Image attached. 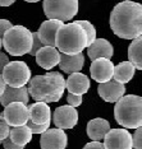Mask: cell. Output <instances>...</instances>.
<instances>
[{
    "instance_id": "6da1fadb",
    "label": "cell",
    "mask_w": 142,
    "mask_h": 149,
    "mask_svg": "<svg viewBox=\"0 0 142 149\" xmlns=\"http://www.w3.org/2000/svg\"><path fill=\"white\" fill-rule=\"evenodd\" d=\"M110 28L119 38L133 40L142 35V5L124 0L113 8L110 13Z\"/></svg>"
},
{
    "instance_id": "7a4b0ae2",
    "label": "cell",
    "mask_w": 142,
    "mask_h": 149,
    "mask_svg": "<svg viewBox=\"0 0 142 149\" xmlns=\"http://www.w3.org/2000/svg\"><path fill=\"white\" fill-rule=\"evenodd\" d=\"M28 94L35 101L45 103L58 102L65 91V79L58 72L35 75L28 80Z\"/></svg>"
},
{
    "instance_id": "3957f363",
    "label": "cell",
    "mask_w": 142,
    "mask_h": 149,
    "mask_svg": "<svg viewBox=\"0 0 142 149\" xmlns=\"http://www.w3.org/2000/svg\"><path fill=\"white\" fill-rule=\"evenodd\" d=\"M114 117L124 129L142 126V98L136 94L122 96L114 106Z\"/></svg>"
},
{
    "instance_id": "277c9868",
    "label": "cell",
    "mask_w": 142,
    "mask_h": 149,
    "mask_svg": "<svg viewBox=\"0 0 142 149\" xmlns=\"http://www.w3.org/2000/svg\"><path fill=\"white\" fill-rule=\"evenodd\" d=\"M55 47L59 52L74 55L87 47V38L83 28L77 22L60 26L55 37Z\"/></svg>"
},
{
    "instance_id": "5b68a950",
    "label": "cell",
    "mask_w": 142,
    "mask_h": 149,
    "mask_svg": "<svg viewBox=\"0 0 142 149\" xmlns=\"http://www.w3.org/2000/svg\"><path fill=\"white\" fill-rule=\"evenodd\" d=\"M1 43L9 55L23 56L31 50L32 32L25 26H12L3 35Z\"/></svg>"
},
{
    "instance_id": "8992f818",
    "label": "cell",
    "mask_w": 142,
    "mask_h": 149,
    "mask_svg": "<svg viewBox=\"0 0 142 149\" xmlns=\"http://www.w3.org/2000/svg\"><path fill=\"white\" fill-rule=\"evenodd\" d=\"M42 9L47 19L68 22L78 13V0H44Z\"/></svg>"
},
{
    "instance_id": "52a82bcc",
    "label": "cell",
    "mask_w": 142,
    "mask_h": 149,
    "mask_svg": "<svg viewBox=\"0 0 142 149\" xmlns=\"http://www.w3.org/2000/svg\"><path fill=\"white\" fill-rule=\"evenodd\" d=\"M1 77L6 86L23 87L31 79V69L25 61H9L3 69Z\"/></svg>"
},
{
    "instance_id": "ba28073f",
    "label": "cell",
    "mask_w": 142,
    "mask_h": 149,
    "mask_svg": "<svg viewBox=\"0 0 142 149\" xmlns=\"http://www.w3.org/2000/svg\"><path fill=\"white\" fill-rule=\"evenodd\" d=\"M9 126H21L26 125L30 120L28 107L23 102H11L4 107V111L0 115Z\"/></svg>"
},
{
    "instance_id": "9c48e42d",
    "label": "cell",
    "mask_w": 142,
    "mask_h": 149,
    "mask_svg": "<svg viewBox=\"0 0 142 149\" xmlns=\"http://www.w3.org/2000/svg\"><path fill=\"white\" fill-rule=\"evenodd\" d=\"M105 149H132V135L128 129H110L104 136Z\"/></svg>"
},
{
    "instance_id": "30bf717a",
    "label": "cell",
    "mask_w": 142,
    "mask_h": 149,
    "mask_svg": "<svg viewBox=\"0 0 142 149\" xmlns=\"http://www.w3.org/2000/svg\"><path fill=\"white\" fill-rule=\"evenodd\" d=\"M53 123L56 127L63 129V130L73 129L78 124V112L76 107L64 104L55 108V111L53 112Z\"/></svg>"
},
{
    "instance_id": "8fae6325",
    "label": "cell",
    "mask_w": 142,
    "mask_h": 149,
    "mask_svg": "<svg viewBox=\"0 0 142 149\" xmlns=\"http://www.w3.org/2000/svg\"><path fill=\"white\" fill-rule=\"evenodd\" d=\"M68 145V135L63 129H47L40 138L41 149H65Z\"/></svg>"
},
{
    "instance_id": "7c38bea8",
    "label": "cell",
    "mask_w": 142,
    "mask_h": 149,
    "mask_svg": "<svg viewBox=\"0 0 142 149\" xmlns=\"http://www.w3.org/2000/svg\"><path fill=\"white\" fill-rule=\"evenodd\" d=\"M114 64L110 59L106 57H97L92 60L90 66L91 78L97 83H105L108 80L113 79Z\"/></svg>"
},
{
    "instance_id": "4fadbf2b",
    "label": "cell",
    "mask_w": 142,
    "mask_h": 149,
    "mask_svg": "<svg viewBox=\"0 0 142 149\" xmlns=\"http://www.w3.org/2000/svg\"><path fill=\"white\" fill-rule=\"evenodd\" d=\"M97 92L105 102L115 103L122 96H124L126 86L114 79H110L105 83H100L99 87H97Z\"/></svg>"
},
{
    "instance_id": "5bb4252c",
    "label": "cell",
    "mask_w": 142,
    "mask_h": 149,
    "mask_svg": "<svg viewBox=\"0 0 142 149\" xmlns=\"http://www.w3.org/2000/svg\"><path fill=\"white\" fill-rule=\"evenodd\" d=\"M35 57L37 65H40L45 70H50L54 66L58 65L60 52L55 46H42L35 54Z\"/></svg>"
},
{
    "instance_id": "9a60e30c",
    "label": "cell",
    "mask_w": 142,
    "mask_h": 149,
    "mask_svg": "<svg viewBox=\"0 0 142 149\" xmlns=\"http://www.w3.org/2000/svg\"><path fill=\"white\" fill-rule=\"evenodd\" d=\"M63 23L64 22L59 21V19H47L41 23L39 31H37V36L44 46H55L56 32Z\"/></svg>"
},
{
    "instance_id": "2e32d148",
    "label": "cell",
    "mask_w": 142,
    "mask_h": 149,
    "mask_svg": "<svg viewBox=\"0 0 142 149\" xmlns=\"http://www.w3.org/2000/svg\"><path fill=\"white\" fill-rule=\"evenodd\" d=\"M90 86L91 83L89 77L82 74L81 72L70 73L68 79L65 80V88L68 89V92L74 94H81V96L89 92Z\"/></svg>"
},
{
    "instance_id": "e0dca14e",
    "label": "cell",
    "mask_w": 142,
    "mask_h": 149,
    "mask_svg": "<svg viewBox=\"0 0 142 149\" xmlns=\"http://www.w3.org/2000/svg\"><path fill=\"white\" fill-rule=\"evenodd\" d=\"M58 65L60 70L67 74L81 72L84 65V55L82 52L74 54V55H68V54L60 52V59Z\"/></svg>"
},
{
    "instance_id": "ac0fdd59",
    "label": "cell",
    "mask_w": 142,
    "mask_h": 149,
    "mask_svg": "<svg viewBox=\"0 0 142 149\" xmlns=\"http://www.w3.org/2000/svg\"><path fill=\"white\" fill-rule=\"evenodd\" d=\"M87 55L91 60H95L97 57L111 59L114 55L113 45L105 38H95V41L90 46H87Z\"/></svg>"
},
{
    "instance_id": "d6986e66",
    "label": "cell",
    "mask_w": 142,
    "mask_h": 149,
    "mask_svg": "<svg viewBox=\"0 0 142 149\" xmlns=\"http://www.w3.org/2000/svg\"><path fill=\"white\" fill-rule=\"evenodd\" d=\"M30 101V94L27 91L26 86L23 87H11V86H5V89L3 94L0 96V103L3 106H6L11 102H23V103H28Z\"/></svg>"
},
{
    "instance_id": "ffe728a7",
    "label": "cell",
    "mask_w": 142,
    "mask_h": 149,
    "mask_svg": "<svg viewBox=\"0 0 142 149\" xmlns=\"http://www.w3.org/2000/svg\"><path fill=\"white\" fill-rule=\"evenodd\" d=\"M30 120L35 124H46L51 121V110L45 102L36 101L28 107Z\"/></svg>"
},
{
    "instance_id": "44dd1931",
    "label": "cell",
    "mask_w": 142,
    "mask_h": 149,
    "mask_svg": "<svg viewBox=\"0 0 142 149\" xmlns=\"http://www.w3.org/2000/svg\"><path fill=\"white\" fill-rule=\"evenodd\" d=\"M110 130V124L105 118H92L87 124V136L91 140L101 141L105 136V134Z\"/></svg>"
},
{
    "instance_id": "7402d4cb",
    "label": "cell",
    "mask_w": 142,
    "mask_h": 149,
    "mask_svg": "<svg viewBox=\"0 0 142 149\" xmlns=\"http://www.w3.org/2000/svg\"><path fill=\"white\" fill-rule=\"evenodd\" d=\"M136 73V68L131 61H122L115 66L114 65V72H113V79L119 82L122 84H126L131 82Z\"/></svg>"
},
{
    "instance_id": "603a6c76",
    "label": "cell",
    "mask_w": 142,
    "mask_h": 149,
    "mask_svg": "<svg viewBox=\"0 0 142 149\" xmlns=\"http://www.w3.org/2000/svg\"><path fill=\"white\" fill-rule=\"evenodd\" d=\"M32 133L28 129L27 125H21V126H14L13 129L9 130V138L13 143L22 145L25 147L32 140Z\"/></svg>"
},
{
    "instance_id": "cb8c5ba5",
    "label": "cell",
    "mask_w": 142,
    "mask_h": 149,
    "mask_svg": "<svg viewBox=\"0 0 142 149\" xmlns=\"http://www.w3.org/2000/svg\"><path fill=\"white\" fill-rule=\"evenodd\" d=\"M128 61L133 64L137 70L142 69V38L141 36L133 38L128 47Z\"/></svg>"
},
{
    "instance_id": "d4e9b609",
    "label": "cell",
    "mask_w": 142,
    "mask_h": 149,
    "mask_svg": "<svg viewBox=\"0 0 142 149\" xmlns=\"http://www.w3.org/2000/svg\"><path fill=\"white\" fill-rule=\"evenodd\" d=\"M76 22L83 28L84 33H86V38H87V46H90L95 41V38H96V29H95L93 24L89 21H76Z\"/></svg>"
},
{
    "instance_id": "484cf974",
    "label": "cell",
    "mask_w": 142,
    "mask_h": 149,
    "mask_svg": "<svg viewBox=\"0 0 142 149\" xmlns=\"http://www.w3.org/2000/svg\"><path fill=\"white\" fill-rule=\"evenodd\" d=\"M26 125L28 126V129L31 130L32 134H42L44 131H46L50 126V123H46V124H35L32 123L31 120H28L26 123Z\"/></svg>"
},
{
    "instance_id": "4316f807",
    "label": "cell",
    "mask_w": 142,
    "mask_h": 149,
    "mask_svg": "<svg viewBox=\"0 0 142 149\" xmlns=\"http://www.w3.org/2000/svg\"><path fill=\"white\" fill-rule=\"evenodd\" d=\"M132 149H142V129L141 126L136 129L132 135Z\"/></svg>"
},
{
    "instance_id": "83f0119b",
    "label": "cell",
    "mask_w": 142,
    "mask_h": 149,
    "mask_svg": "<svg viewBox=\"0 0 142 149\" xmlns=\"http://www.w3.org/2000/svg\"><path fill=\"white\" fill-rule=\"evenodd\" d=\"M44 45L41 43V41H40L39 36H37V32H32V45H31V50H30V55L35 56V54L39 51L40 47H42Z\"/></svg>"
},
{
    "instance_id": "f1b7e54d",
    "label": "cell",
    "mask_w": 142,
    "mask_h": 149,
    "mask_svg": "<svg viewBox=\"0 0 142 149\" xmlns=\"http://www.w3.org/2000/svg\"><path fill=\"white\" fill-rule=\"evenodd\" d=\"M67 102L72 107H78L82 104V96H81V94L68 93V96H67Z\"/></svg>"
},
{
    "instance_id": "f546056e",
    "label": "cell",
    "mask_w": 142,
    "mask_h": 149,
    "mask_svg": "<svg viewBox=\"0 0 142 149\" xmlns=\"http://www.w3.org/2000/svg\"><path fill=\"white\" fill-rule=\"evenodd\" d=\"M9 130H11V126L6 124V121L0 116V140H4L6 136H9Z\"/></svg>"
},
{
    "instance_id": "4dcf8cb0",
    "label": "cell",
    "mask_w": 142,
    "mask_h": 149,
    "mask_svg": "<svg viewBox=\"0 0 142 149\" xmlns=\"http://www.w3.org/2000/svg\"><path fill=\"white\" fill-rule=\"evenodd\" d=\"M1 144H3V147H4V149H25V147H22V145L13 143L9 136H6L4 140L1 141Z\"/></svg>"
},
{
    "instance_id": "1f68e13d",
    "label": "cell",
    "mask_w": 142,
    "mask_h": 149,
    "mask_svg": "<svg viewBox=\"0 0 142 149\" xmlns=\"http://www.w3.org/2000/svg\"><path fill=\"white\" fill-rule=\"evenodd\" d=\"M12 26L13 24L8 19H0V37H3V35L6 32V29H9Z\"/></svg>"
},
{
    "instance_id": "d6a6232c",
    "label": "cell",
    "mask_w": 142,
    "mask_h": 149,
    "mask_svg": "<svg viewBox=\"0 0 142 149\" xmlns=\"http://www.w3.org/2000/svg\"><path fill=\"white\" fill-rule=\"evenodd\" d=\"M83 149H105V148H104V144L101 143V141L92 140L91 143H87L84 145Z\"/></svg>"
},
{
    "instance_id": "836d02e7",
    "label": "cell",
    "mask_w": 142,
    "mask_h": 149,
    "mask_svg": "<svg viewBox=\"0 0 142 149\" xmlns=\"http://www.w3.org/2000/svg\"><path fill=\"white\" fill-rule=\"evenodd\" d=\"M8 63H9V57H8V55H5L4 52H0V73L3 72L4 66H5Z\"/></svg>"
},
{
    "instance_id": "e575fe53",
    "label": "cell",
    "mask_w": 142,
    "mask_h": 149,
    "mask_svg": "<svg viewBox=\"0 0 142 149\" xmlns=\"http://www.w3.org/2000/svg\"><path fill=\"white\" fill-rule=\"evenodd\" d=\"M14 3L15 0H0V6H11Z\"/></svg>"
},
{
    "instance_id": "d590c367",
    "label": "cell",
    "mask_w": 142,
    "mask_h": 149,
    "mask_svg": "<svg viewBox=\"0 0 142 149\" xmlns=\"http://www.w3.org/2000/svg\"><path fill=\"white\" fill-rule=\"evenodd\" d=\"M5 82H4V79H3V77H1V73H0V96L3 94V92H4V89H5Z\"/></svg>"
},
{
    "instance_id": "8d00e7d4",
    "label": "cell",
    "mask_w": 142,
    "mask_h": 149,
    "mask_svg": "<svg viewBox=\"0 0 142 149\" xmlns=\"http://www.w3.org/2000/svg\"><path fill=\"white\" fill-rule=\"evenodd\" d=\"M25 1H27V3H37V1H40V0H25Z\"/></svg>"
},
{
    "instance_id": "74e56055",
    "label": "cell",
    "mask_w": 142,
    "mask_h": 149,
    "mask_svg": "<svg viewBox=\"0 0 142 149\" xmlns=\"http://www.w3.org/2000/svg\"><path fill=\"white\" fill-rule=\"evenodd\" d=\"M1 47H3V43H1V37H0V51H1Z\"/></svg>"
},
{
    "instance_id": "f35d334b",
    "label": "cell",
    "mask_w": 142,
    "mask_h": 149,
    "mask_svg": "<svg viewBox=\"0 0 142 149\" xmlns=\"http://www.w3.org/2000/svg\"><path fill=\"white\" fill-rule=\"evenodd\" d=\"M0 145H1V140H0Z\"/></svg>"
}]
</instances>
